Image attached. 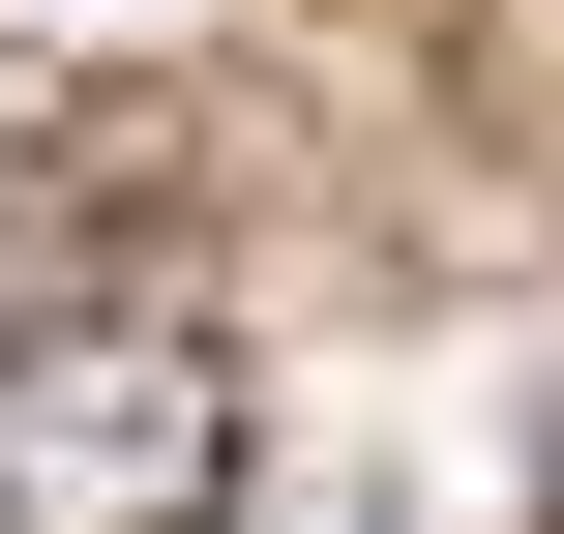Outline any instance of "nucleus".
Listing matches in <instances>:
<instances>
[{
  "instance_id": "f257e3e1",
  "label": "nucleus",
  "mask_w": 564,
  "mask_h": 534,
  "mask_svg": "<svg viewBox=\"0 0 564 534\" xmlns=\"http://www.w3.org/2000/svg\"><path fill=\"white\" fill-rule=\"evenodd\" d=\"M238 357L208 327H0V534H208Z\"/></svg>"
}]
</instances>
